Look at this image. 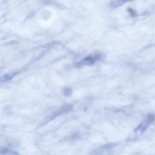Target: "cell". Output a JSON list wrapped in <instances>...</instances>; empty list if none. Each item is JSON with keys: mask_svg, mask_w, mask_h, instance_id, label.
<instances>
[{"mask_svg": "<svg viewBox=\"0 0 155 155\" xmlns=\"http://www.w3.org/2000/svg\"><path fill=\"white\" fill-rule=\"evenodd\" d=\"M71 110H72L71 106H69V105L63 106L61 108H60V109L56 110V111H54V112L52 113V114L49 115V116H48L47 118H46V119L43 121L42 125H45V124H47L48 122L52 121L53 119H55L56 117H57V116H59V115L63 114V113H68L71 111Z\"/></svg>", "mask_w": 155, "mask_h": 155, "instance_id": "obj_1", "label": "cell"}, {"mask_svg": "<svg viewBox=\"0 0 155 155\" xmlns=\"http://www.w3.org/2000/svg\"><path fill=\"white\" fill-rule=\"evenodd\" d=\"M98 57L97 56H90V57H88L86 58L83 59L80 61L78 62L75 64V66L76 67L79 68L82 67L83 66H86V65H92L96 61V60L98 59Z\"/></svg>", "mask_w": 155, "mask_h": 155, "instance_id": "obj_2", "label": "cell"}, {"mask_svg": "<svg viewBox=\"0 0 155 155\" xmlns=\"http://www.w3.org/2000/svg\"><path fill=\"white\" fill-rule=\"evenodd\" d=\"M14 76H15V74H12V73L3 75V76H0V82H6L10 81Z\"/></svg>", "mask_w": 155, "mask_h": 155, "instance_id": "obj_3", "label": "cell"}, {"mask_svg": "<svg viewBox=\"0 0 155 155\" xmlns=\"http://www.w3.org/2000/svg\"><path fill=\"white\" fill-rule=\"evenodd\" d=\"M18 153L13 151L8 148L4 147H0V154H17Z\"/></svg>", "mask_w": 155, "mask_h": 155, "instance_id": "obj_4", "label": "cell"}, {"mask_svg": "<svg viewBox=\"0 0 155 155\" xmlns=\"http://www.w3.org/2000/svg\"><path fill=\"white\" fill-rule=\"evenodd\" d=\"M64 95L65 96H69L72 94V89L70 88H67L64 90Z\"/></svg>", "mask_w": 155, "mask_h": 155, "instance_id": "obj_5", "label": "cell"}]
</instances>
